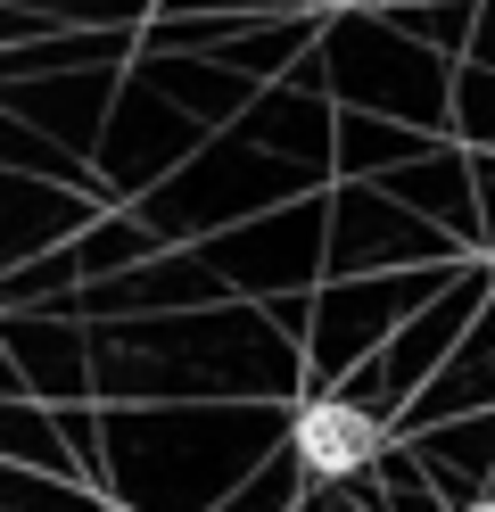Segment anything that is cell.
Segmentation results:
<instances>
[{"mask_svg": "<svg viewBox=\"0 0 495 512\" xmlns=\"http://www.w3.org/2000/svg\"><path fill=\"white\" fill-rule=\"evenodd\" d=\"M289 446H297V463H306L314 479H355L388 438H380V422H372L363 405H347V397H306V405H297V422H289Z\"/></svg>", "mask_w": 495, "mask_h": 512, "instance_id": "6da1fadb", "label": "cell"}, {"mask_svg": "<svg viewBox=\"0 0 495 512\" xmlns=\"http://www.w3.org/2000/svg\"><path fill=\"white\" fill-rule=\"evenodd\" d=\"M462 512H495V496H479V504H462Z\"/></svg>", "mask_w": 495, "mask_h": 512, "instance_id": "7a4b0ae2", "label": "cell"}]
</instances>
